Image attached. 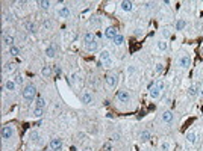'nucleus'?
<instances>
[{
    "label": "nucleus",
    "mask_w": 203,
    "mask_h": 151,
    "mask_svg": "<svg viewBox=\"0 0 203 151\" xmlns=\"http://www.w3.org/2000/svg\"><path fill=\"white\" fill-rule=\"evenodd\" d=\"M23 98H24L26 101H33V100H37V88H35V85H32V83L26 85L24 91H23Z\"/></svg>",
    "instance_id": "obj_1"
},
{
    "label": "nucleus",
    "mask_w": 203,
    "mask_h": 151,
    "mask_svg": "<svg viewBox=\"0 0 203 151\" xmlns=\"http://www.w3.org/2000/svg\"><path fill=\"white\" fill-rule=\"evenodd\" d=\"M14 133H15L14 127L8 124V126H5V127L2 129V139H3V140H9V139H12Z\"/></svg>",
    "instance_id": "obj_2"
},
{
    "label": "nucleus",
    "mask_w": 203,
    "mask_h": 151,
    "mask_svg": "<svg viewBox=\"0 0 203 151\" xmlns=\"http://www.w3.org/2000/svg\"><path fill=\"white\" fill-rule=\"evenodd\" d=\"M62 139H59V138H53L50 140V150L52 151H62Z\"/></svg>",
    "instance_id": "obj_3"
},
{
    "label": "nucleus",
    "mask_w": 203,
    "mask_h": 151,
    "mask_svg": "<svg viewBox=\"0 0 203 151\" xmlns=\"http://www.w3.org/2000/svg\"><path fill=\"white\" fill-rule=\"evenodd\" d=\"M105 82H106V85L109 88H115V85L118 83V74L112 73V74H108L106 79H105Z\"/></svg>",
    "instance_id": "obj_4"
},
{
    "label": "nucleus",
    "mask_w": 203,
    "mask_h": 151,
    "mask_svg": "<svg viewBox=\"0 0 203 151\" xmlns=\"http://www.w3.org/2000/svg\"><path fill=\"white\" fill-rule=\"evenodd\" d=\"M178 65L180 67V68H188L190 65H191V58L188 56V55H183V56H180L179 58V60H178Z\"/></svg>",
    "instance_id": "obj_5"
},
{
    "label": "nucleus",
    "mask_w": 203,
    "mask_h": 151,
    "mask_svg": "<svg viewBox=\"0 0 203 151\" xmlns=\"http://www.w3.org/2000/svg\"><path fill=\"white\" fill-rule=\"evenodd\" d=\"M149 94H150L152 98H159V97H161V89L155 86V82L150 83V86H149Z\"/></svg>",
    "instance_id": "obj_6"
},
{
    "label": "nucleus",
    "mask_w": 203,
    "mask_h": 151,
    "mask_svg": "<svg viewBox=\"0 0 203 151\" xmlns=\"http://www.w3.org/2000/svg\"><path fill=\"white\" fill-rule=\"evenodd\" d=\"M105 38L106 39H114L118 35V30H117V27H114V26H111V27H108L106 30H105Z\"/></svg>",
    "instance_id": "obj_7"
},
{
    "label": "nucleus",
    "mask_w": 203,
    "mask_h": 151,
    "mask_svg": "<svg viewBox=\"0 0 203 151\" xmlns=\"http://www.w3.org/2000/svg\"><path fill=\"white\" fill-rule=\"evenodd\" d=\"M115 97H117V100L121 101V103H129L130 101V95H129L127 91H118L115 94Z\"/></svg>",
    "instance_id": "obj_8"
},
{
    "label": "nucleus",
    "mask_w": 203,
    "mask_h": 151,
    "mask_svg": "<svg viewBox=\"0 0 203 151\" xmlns=\"http://www.w3.org/2000/svg\"><path fill=\"white\" fill-rule=\"evenodd\" d=\"M56 15L59 17V18H68V17L71 15V11H70L67 6H62L61 9H58V11H56Z\"/></svg>",
    "instance_id": "obj_9"
},
{
    "label": "nucleus",
    "mask_w": 203,
    "mask_h": 151,
    "mask_svg": "<svg viewBox=\"0 0 203 151\" xmlns=\"http://www.w3.org/2000/svg\"><path fill=\"white\" fill-rule=\"evenodd\" d=\"M173 119H174V115H173L170 110H164V112H162V121H164L165 124H171Z\"/></svg>",
    "instance_id": "obj_10"
},
{
    "label": "nucleus",
    "mask_w": 203,
    "mask_h": 151,
    "mask_svg": "<svg viewBox=\"0 0 203 151\" xmlns=\"http://www.w3.org/2000/svg\"><path fill=\"white\" fill-rule=\"evenodd\" d=\"M81 100H82L83 104H91V103L94 101V97H93L91 92H83L82 97H81Z\"/></svg>",
    "instance_id": "obj_11"
},
{
    "label": "nucleus",
    "mask_w": 203,
    "mask_h": 151,
    "mask_svg": "<svg viewBox=\"0 0 203 151\" xmlns=\"http://www.w3.org/2000/svg\"><path fill=\"white\" fill-rule=\"evenodd\" d=\"M83 42H85V46H88V44H91V42H95V35L93 32H88L83 35Z\"/></svg>",
    "instance_id": "obj_12"
},
{
    "label": "nucleus",
    "mask_w": 203,
    "mask_h": 151,
    "mask_svg": "<svg viewBox=\"0 0 203 151\" xmlns=\"http://www.w3.org/2000/svg\"><path fill=\"white\" fill-rule=\"evenodd\" d=\"M2 41H3V46H6V47H12L14 46V37H11V35H3V38H2Z\"/></svg>",
    "instance_id": "obj_13"
},
{
    "label": "nucleus",
    "mask_w": 203,
    "mask_h": 151,
    "mask_svg": "<svg viewBox=\"0 0 203 151\" xmlns=\"http://www.w3.org/2000/svg\"><path fill=\"white\" fill-rule=\"evenodd\" d=\"M52 74H53V70H52V67H49V65L42 67V70H41V76H42L44 79L52 77Z\"/></svg>",
    "instance_id": "obj_14"
},
{
    "label": "nucleus",
    "mask_w": 203,
    "mask_h": 151,
    "mask_svg": "<svg viewBox=\"0 0 203 151\" xmlns=\"http://www.w3.org/2000/svg\"><path fill=\"white\" fill-rule=\"evenodd\" d=\"M120 8L124 12H130V11H134V3H132V2H121Z\"/></svg>",
    "instance_id": "obj_15"
},
{
    "label": "nucleus",
    "mask_w": 203,
    "mask_h": 151,
    "mask_svg": "<svg viewBox=\"0 0 203 151\" xmlns=\"http://www.w3.org/2000/svg\"><path fill=\"white\" fill-rule=\"evenodd\" d=\"M199 92H200V88H199L197 85H191V86H190V89H188V95L191 97V98H194V97H196Z\"/></svg>",
    "instance_id": "obj_16"
},
{
    "label": "nucleus",
    "mask_w": 203,
    "mask_h": 151,
    "mask_svg": "<svg viewBox=\"0 0 203 151\" xmlns=\"http://www.w3.org/2000/svg\"><path fill=\"white\" fill-rule=\"evenodd\" d=\"M15 86H17V83L14 82V80H6L5 82V91H8V92H12L14 89H15Z\"/></svg>",
    "instance_id": "obj_17"
},
{
    "label": "nucleus",
    "mask_w": 203,
    "mask_h": 151,
    "mask_svg": "<svg viewBox=\"0 0 203 151\" xmlns=\"http://www.w3.org/2000/svg\"><path fill=\"white\" fill-rule=\"evenodd\" d=\"M99 58H100V62H106V60H111V51H109V50H102Z\"/></svg>",
    "instance_id": "obj_18"
},
{
    "label": "nucleus",
    "mask_w": 203,
    "mask_h": 151,
    "mask_svg": "<svg viewBox=\"0 0 203 151\" xmlns=\"http://www.w3.org/2000/svg\"><path fill=\"white\" fill-rule=\"evenodd\" d=\"M112 41H114V46H117V47H121L123 44H124V37H123L121 33H118V35H117V37L114 38Z\"/></svg>",
    "instance_id": "obj_19"
},
{
    "label": "nucleus",
    "mask_w": 203,
    "mask_h": 151,
    "mask_svg": "<svg viewBox=\"0 0 203 151\" xmlns=\"http://www.w3.org/2000/svg\"><path fill=\"white\" fill-rule=\"evenodd\" d=\"M187 140L190 142V144H196V140H197L196 131H188V133H187Z\"/></svg>",
    "instance_id": "obj_20"
},
{
    "label": "nucleus",
    "mask_w": 203,
    "mask_h": 151,
    "mask_svg": "<svg viewBox=\"0 0 203 151\" xmlns=\"http://www.w3.org/2000/svg\"><path fill=\"white\" fill-rule=\"evenodd\" d=\"M35 107L44 109V107H46V100H44L42 97H37V100H35Z\"/></svg>",
    "instance_id": "obj_21"
},
{
    "label": "nucleus",
    "mask_w": 203,
    "mask_h": 151,
    "mask_svg": "<svg viewBox=\"0 0 203 151\" xmlns=\"http://www.w3.org/2000/svg\"><path fill=\"white\" fill-rule=\"evenodd\" d=\"M15 64L14 62H8V64H5V67H3V71L5 73H12V71H15Z\"/></svg>",
    "instance_id": "obj_22"
},
{
    "label": "nucleus",
    "mask_w": 203,
    "mask_h": 151,
    "mask_svg": "<svg viewBox=\"0 0 203 151\" xmlns=\"http://www.w3.org/2000/svg\"><path fill=\"white\" fill-rule=\"evenodd\" d=\"M30 139H32V142H37L38 145H41V144H42V140H41L42 138L38 135L37 131H32V133H30Z\"/></svg>",
    "instance_id": "obj_23"
},
{
    "label": "nucleus",
    "mask_w": 203,
    "mask_h": 151,
    "mask_svg": "<svg viewBox=\"0 0 203 151\" xmlns=\"http://www.w3.org/2000/svg\"><path fill=\"white\" fill-rule=\"evenodd\" d=\"M24 29H26V32L33 33V32H35V23H33V21H26V23H24Z\"/></svg>",
    "instance_id": "obj_24"
},
{
    "label": "nucleus",
    "mask_w": 203,
    "mask_h": 151,
    "mask_svg": "<svg viewBox=\"0 0 203 151\" xmlns=\"http://www.w3.org/2000/svg\"><path fill=\"white\" fill-rule=\"evenodd\" d=\"M46 55H47L49 58H55V56H56V48H55V46L47 47V48H46Z\"/></svg>",
    "instance_id": "obj_25"
},
{
    "label": "nucleus",
    "mask_w": 203,
    "mask_h": 151,
    "mask_svg": "<svg viewBox=\"0 0 203 151\" xmlns=\"http://www.w3.org/2000/svg\"><path fill=\"white\" fill-rule=\"evenodd\" d=\"M9 55H11V56H18V55H20V48L15 47V46L9 47Z\"/></svg>",
    "instance_id": "obj_26"
},
{
    "label": "nucleus",
    "mask_w": 203,
    "mask_h": 151,
    "mask_svg": "<svg viewBox=\"0 0 203 151\" xmlns=\"http://www.w3.org/2000/svg\"><path fill=\"white\" fill-rule=\"evenodd\" d=\"M167 48H168V44H167L165 41H159V42H158V50H161V51H165Z\"/></svg>",
    "instance_id": "obj_27"
},
{
    "label": "nucleus",
    "mask_w": 203,
    "mask_h": 151,
    "mask_svg": "<svg viewBox=\"0 0 203 151\" xmlns=\"http://www.w3.org/2000/svg\"><path fill=\"white\" fill-rule=\"evenodd\" d=\"M38 5H40V8H41V9H50V2H44V0H41V2H38Z\"/></svg>",
    "instance_id": "obj_28"
},
{
    "label": "nucleus",
    "mask_w": 203,
    "mask_h": 151,
    "mask_svg": "<svg viewBox=\"0 0 203 151\" xmlns=\"http://www.w3.org/2000/svg\"><path fill=\"white\" fill-rule=\"evenodd\" d=\"M42 115H44V109H40V107H35V109H33V117L41 118Z\"/></svg>",
    "instance_id": "obj_29"
},
{
    "label": "nucleus",
    "mask_w": 203,
    "mask_h": 151,
    "mask_svg": "<svg viewBox=\"0 0 203 151\" xmlns=\"http://www.w3.org/2000/svg\"><path fill=\"white\" fill-rule=\"evenodd\" d=\"M150 139V131L149 130H144L143 133H141V140H143V142H147Z\"/></svg>",
    "instance_id": "obj_30"
},
{
    "label": "nucleus",
    "mask_w": 203,
    "mask_h": 151,
    "mask_svg": "<svg viewBox=\"0 0 203 151\" xmlns=\"http://www.w3.org/2000/svg\"><path fill=\"white\" fill-rule=\"evenodd\" d=\"M97 47H99V44H97V41H95V42L88 44V46H86V50H88V51H95Z\"/></svg>",
    "instance_id": "obj_31"
},
{
    "label": "nucleus",
    "mask_w": 203,
    "mask_h": 151,
    "mask_svg": "<svg viewBox=\"0 0 203 151\" xmlns=\"http://www.w3.org/2000/svg\"><path fill=\"white\" fill-rule=\"evenodd\" d=\"M185 26H187V23H185V20H179L178 23H176V30H182Z\"/></svg>",
    "instance_id": "obj_32"
},
{
    "label": "nucleus",
    "mask_w": 203,
    "mask_h": 151,
    "mask_svg": "<svg viewBox=\"0 0 203 151\" xmlns=\"http://www.w3.org/2000/svg\"><path fill=\"white\" fill-rule=\"evenodd\" d=\"M170 150V142L168 140H162L161 144V151H168Z\"/></svg>",
    "instance_id": "obj_33"
},
{
    "label": "nucleus",
    "mask_w": 203,
    "mask_h": 151,
    "mask_svg": "<svg viewBox=\"0 0 203 151\" xmlns=\"http://www.w3.org/2000/svg\"><path fill=\"white\" fill-rule=\"evenodd\" d=\"M17 85H23V82H24V79H23V76L21 74H17L15 76V80H14Z\"/></svg>",
    "instance_id": "obj_34"
},
{
    "label": "nucleus",
    "mask_w": 203,
    "mask_h": 151,
    "mask_svg": "<svg viewBox=\"0 0 203 151\" xmlns=\"http://www.w3.org/2000/svg\"><path fill=\"white\" fill-rule=\"evenodd\" d=\"M155 71H156L158 74H159V73H162V71H164V64H156V68H155Z\"/></svg>",
    "instance_id": "obj_35"
},
{
    "label": "nucleus",
    "mask_w": 203,
    "mask_h": 151,
    "mask_svg": "<svg viewBox=\"0 0 203 151\" xmlns=\"http://www.w3.org/2000/svg\"><path fill=\"white\" fill-rule=\"evenodd\" d=\"M155 86L159 88L161 91H164V82H162V80H156V82H155Z\"/></svg>",
    "instance_id": "obj_36"
},
{
    "label": "nucleus",
    "mask_w": 203,
    "mask_h": 151,
    "mask_svg": "<svg viewBox=\"0 0 203 151\" xmlns=\"http://www.w3.org/2000/svg\"><path fill=\"white\" fill-rule=\"evenodd\" d=\"M135 73V67L134 65H129L127 67V74H134Z\"/></svg>",
    "instance_id": "obj_37"
},
{
    "label": "nucleus",
    "mask_w": 203,
    "mask_h": 151,
    "mask_svg": "<svg viewBox=\"0 0 203 151\" xmlns=\"http://www.w3.org/2000/svg\"><path fill=\"white\" fill-rule=\"evenodd\" d=\"M91 85L93 86H99V77H94L93 80H91Z\"/></svg>",
    "instance_id": "obj_38"
},
{
    "label": "nucleus",
    "mask_w": 203,
    "mask_h": 151,
    "mask_svg": "<svg viewBox=\"0 0 203 151\" xmlns=\"http://www.w3.org/2000/svg\"><path fill=\"white\" fill-rule=\"evenodd\" d=\"M52 27V23L50 21H44V29H50Z\"/></svg>",
    "instance_id": "obj_39"
},
{
    "label": "nucleus",
    "mask_w": 203,
    "mask_h": 151,
    "mask_svg": "<svg viewBox=\"0 0 203 151\" xmlns=\"http://www.w3.org/2000/svg\"><path fill=\"white\" fill-rule=\"evenodd\" d=\"M100 64H103L105 67H111V65H112V60H106V62H100Z\"/></svg>",
    "instance_id": "obj_40"
},
{
    "label": "nucleus",
    "mask_w": 203,
    "mask_h": 151,
    "mask_svg": "<svg viewBox=\"0 0 203 151\" xmlns=\"http://www.w3.org/2000/svg\"><path fill=\"white\" fill-rule=\"evenodd\" d=\"M162 35H164L165 38H168V37H170V32L167 30V29H164V30H162Z\"/></svg>",
    "instance_id": "obj_41"
},
{
    "label": "nucleus",
    "mask_w": 203,
    "mask_h": 151,
    "mask_svg": "<svg viewBox=\"0 0 203 151\" xmlns=\"http://www.w3.org/2000/svg\"><path fill=\"white\" fill-rule=\"evenodd\" d=\"M55 73H56V74H58V76H59V74H61V73H62V70H61V68H59V67H58V65H56V67H55Z\"/></svg>",
    "instance_id": "obj_42"
},
{
    "label": "nucleus",
    "mask_w": 203,
    "mask_h": 151,
    "mask_svg": "<svg viewBox=\"0 0 203 151\" xmlns=\"http://www.w3.org/2000/svg\"><path fill=\"white\" fill-rule=\"evenodd\" d=\"M103 151H111V145H109V144L105 145V147H103Z\"/></svg>",
    "instance_id": "obj_43"
},
{
    "label": "nucleus",
    "mask_w": 203,
    "mask_h": 151,
    "mask_svg": "<svg viewBox=\"0 0 203 151\" xmlns=\"http://www.w3.org/2000/svg\"><path fill=\"white\" fill-rule=\"evenodd\" d=\"M83 151H93V148H91V147H86V148H85Z\"/></svg>",
    "instance_id": "obj_44"
},
{
    "label": "nucleus",
    "mask_w": 203,
    "mask_h": 151,
    "mask_svg": "<svg viewBox=\"0 0 203 151\" xmlns=\"http://www.w3.org/2000/svg\"><path fill=\"white\" fill-rule=\"evenodd\" d=\"M44 151H49V150H44ZM50 151H52V150H50Z\"/></svg>",
    "instance_id": "obj_45"
}]
</instances>
